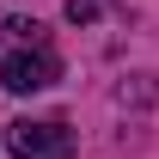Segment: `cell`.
Returning <instances> with one entry per match:
<instances>
[{"mask_svg":"<svg viewBox=\"0 0 159 159\" xmlns=\"http://www.w3.org/2000/svg\"><path fill=\"white\" fill-rule=\"evenodd\" d=\"M55 80H61V61L49 43H6V55H0V86L6 92H43Z\"/></svg>","mask_w":159,"mask_h":159,"instance_id":"1","label":"cell"},{"mask_svg":"<svg viewBox=\"0 0 159 159\" xmlns=\"http://www.w3.org/2000/svg\"><path fill=\"white\" fill-rule=\"evenodd\" d=\"M12 159H74V129L67 122H6Z\"/></svg>","mask_w":159,"mask_h":159,"instance_id":"2","label":"cell"},{"mask_svg":"<svg viewBox=\"0 0 159 159\" xmlns=\"http://www.w3.org/2000/svg\"><path fill=\"white\" fill-rule=\"evenodd\" d=\"M98 6H104V0H67V19H74V25H86Z\"/></svg>","mask_w":159,"mask_h":159,"instance_id":"3","label":"cell"}]
</instances>
